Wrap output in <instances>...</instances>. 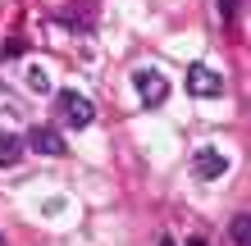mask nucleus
Returning <instances> with one entry per match:
<instances>
[{
  "label": "nucleus",
  "mask_w": 251,
  "mask_h": 246,
  "mask_svg": "<svg viewBox=\"0 0 251 246\" xmlns=\"http://www.w3.org/2000/svg\"><path fill=\"white\" fill-rule=\"evenodd\" d=\"M55 114H60V123H64V128H87V123L96 119L92 100H87L82 91H73V87L55 91Z\"/></svg>",
  "instance_id": "1"
},
{
  "label": "nucleus",
  "mask_w": 251,
  "mask_h": 246,
  "mask_svg": "<svg viewBox=\"0 0 251 246\" xmlns=\"http://www.w3.org/2000/svg\"><path fill=\"white\" fill-rule=\"evenodd\" d=\"M132 87H137L142 105H165L169 100V78L160 73V68H137V73H132Z\"/></svg>",
  "instance_id": "2"
},
{
  "label": "nucleus",
  "mask_w": 251,
  "mask_h": 246,
  "mask_svg": "<svg viewBox=\"0 0 251 246\" xmlns=\"http://www.w3.org/2000/svg\"><path fill=\"white\" fill-rule=\"evenodd\" d=\"M192 173H197L201 182H219L228 173V155L215 151V146H201L197 155H192Z\"/></svg>",
  "instance_id": "3"
},
{
  "label": "nucleus",
  "mask_w": 251,
  "mask_h": 246,
  "mask_svg": "<svg viewBox=\"0 0 251 246\" xmlns=\"http://www.w3.org/2000/svg\"><path fill=\"white\" fill-rule=\"evenodd\" d=\"M187 91L192 96H219L224 91V78H219V68H210V64H192L187 68Z\"/></svg>",
  "instance_id": "4"
},
{
  "label": "nucleus",
  "mask_w": 251,
  "mask_h": 246,
  "mask_svg": "<svg viewBox=\"0 0 251 246\" xmlns=\"http://www.w3.org/2000/svg\"><path fill=\"white\" fill-rule=\"evenodd\" d=\"M23 146H32L37 155H64L69 146H64V137L55 133V128H32V133L23 137Z\"/></svg>",
  "instance_id": "5"
},
{
  "label": "nucleus",
  "mask_w": 251,
  "mask_h": 246,
  "mask_svg": "<svg viewBox=\"0 0 251 246\" xmlns=\"http://www.w3.org/2000/svg\"><path fill=\"white\" fill-rule=\"evenodd\" d=\"M23 137H14V133H0V169H9V164H19L23 160Z\"/></svg>",
  "instance_id": "6"
},
{
  "label": "nucleus",
  "mask_w": 251,
  "mask_h": 246,
  "mask_svg": "<svg viewBox=\"0 0 251 246\" xmlns=\"http://www.w3.org/2000/svg\"><path fill=\"white\" fill-rule=\"evenodd\" d=\"M233 242H238V246H251V224H247V214L233 219Z\"/></svg>",
  "instance_id": "7"
},
{
  "label": "nucleus",
  "mask_w": 251,
  "mask_h": 246,
  "mask_svg": "<svg viewBox=\"0 0 251 246\" xmlns=\"http://www.w3.org/2000/svg\"><path fill=\"white\" fill-rule=\"evenodd\" d=\"M27 87H32V91H50V82H46L41 68H27Z\"/></svg>",
  "instance_id": "8"
},
{
  "label": "nucleus",
  "mask_w": 251,
  "mask_h": 246,
  "mask_svg": "<svg viewBox=\"0 0 251 246\" xmlns=\"http://www.w3.org/2000/svg\"><path fill=\"white\" fill-rule=\"evenodd\" d=\"M160 246H174V242H169V237H160Z\"/></svg>",
  "instance_id": "9"
},
{
  "label": "nucleus",
  "mask_w": 251,
  "mask_h": 246,
  "mask_svg": "<svg viewBox=\"0 0 251 246\" xmlns=\"http://www.w3.org/2000/svg\"><path fill=\"white\" fill-rule=\"evenodd\" d=\"M0 246H5V242H0Z\"/></svg>",
  "instance_id": "10"
}]
</instances>
